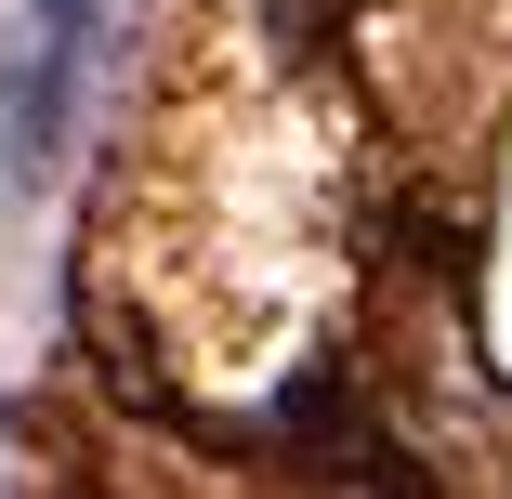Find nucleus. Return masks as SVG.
I'll use <instances>...</instances> for the list:
<instances>
[{"mask_svg": "<svg viewBox=\"0 0 512 499\" xmlns=\"http://www.w3.org/2000/svg\"><path fill=\"white\" fill-rule=\"evenodd\" d=\"M79 66H92V0H27V40H14V92H0V145H14V171H40V158L66 145Z\"/></svg>", "mask_w": 512, "mask_h": 499, "instance_id": "f257e3e1", "label": "nucleus"}]
</instances>
